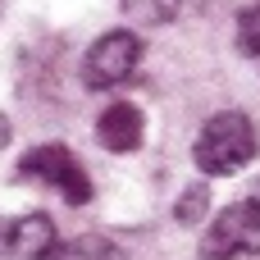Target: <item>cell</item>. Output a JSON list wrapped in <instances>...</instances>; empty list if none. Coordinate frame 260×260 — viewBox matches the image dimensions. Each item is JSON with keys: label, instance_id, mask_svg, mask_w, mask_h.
Segmentation results:
<instances>
[{"label": "cell", "instance_id": "cell-2", "mask_svg": "<svg viewBox=\"0 0 260 260\" xmlns=\"http://www.w3.org/2000/svg\"><path fill=\"white\" fill-rule=\"evenodd\" d=\"M238 256H260V178L210 219V229L201 238V260H238Z\"/></svg>", "mask_w": 260, "mask_h": 260}, {"label": "cell", "instance_id": "cell-11", "mask_svg": "<svg viewBox=\"0 0 260 260\" xmlns=\"http://www.w3.org/2000/svg\"><path fill=\"white\" fill-rule=\"evenodd\" d=\"M9 137H14V128H9V119H5V114H0V151H5V146H9Z\"/></svg>", "mask_w": 260, "mask_h": 260}, {"label": "cell", "instance_id": "cell-10", "mask_svg": "<svg viewBox=\"0 0 260 260\" xmlns=\"http://www.w3.org/2000/svg\"><path fill=\"white\" fill-rule=\"evenodd\" d=\"M206 206H210V192H206V187H187V192L178 197V206H174V219H178V224H201Z\"/></svg>", "mask_w": 260, "mask_h": 260}, {"label": "cell", "instance_id": "cell-8", "mask_svg": "<svg viewBox=\"0 0 260 260\" xmlns=\"http://www.w3.org/2000/svg\"><path fill=\"white\" fill-rule=\"evenodd\" d=\"M46 260H123V251H119L110 238H96V233H87V238L59 242V247H55Z\"/></svg>", "mask_w": 260, "mask_h": 260}, {"label": "cell", "instance_id": "cell-9", "mask_svg": "<svg viewBox=\"0 0 260 260\" xmlns=\"http://www.w3.org/2000/svg\"><path fill=\"white\" fill-rule=\"evenodd\" d=\"M238 46H242L247 59H256V69H260V5L242 9V18H238Z\"/></svg>", "mask_w": 260, "mask_h": 260}, {"label": "cell", "instance_id": "cell-12", "mask_svg": "<svg viewBox=\"0 0 260 260\" xmlns=\"http://www.w3.org/2000/svg\"><path fill=\"white\" fill-rule=\"evenodd\" d=\"M5 233H9V224H0V251H5Z\"/></svg>", "mask_w": 260, "mask_h": 260}, {"label": "cell", "instance_id": "cell-7", "mask_svg": "<svg viewBox=\"0 0 260 260\" xmlns=\"http://www.w3.org/2000/svg\"><path fill=\"white\" fill-rule=\"evenodd\" d=\"M206 5H210V0H119V9H123L133 23H151V27L178 23V18H187V14L206 9Z\"/></svg>", "mask_w": 260, "mask_h": 260}, {"label": "cell", "instance_id": "cell-1", "mask_svg": "<svg viewBox=\"0 0 260 260\" xmlns=\"http://www.w3.org/2000/svg\"><path fill=\"white\" fill-rule=\"evenodd\" d=\"M256 155V128L242 110H224V114H210L206 128L197 133V146H192V160L201 174L210 178H229L238 174L242 165H251Z\"/></svg>", "mask_w": 260, "mask_h": 260}, {"label": "cell", "instance_id": "cell-13", "mask_svg": "<svg viewBox=\"0 0 260 260\" xmlns=\"http://www.w3.org/2000/svg\"><path fill=\"white\" fill-rule=\"evenodd\" d=\"M0 5H5V0H0Z\"/></svg>", "mask_w": 260, "mask_h": 260}, {"label": "cell", "instance_id": "cell-4", "mask_svg": "<svg viewBox=\"0 0 260 260\" xmlns=\"http://www.w3.org/2000/svg\"><path fill=\"white\" fill-rule=\"evenodd\" d=\"M142 64V37L128 32V27H114L105 37L91 41V50L82 55V82L91 91H110V87H123Z\"/></svg>", "mask_w": 260, "mask_h": 260}, {"label": "cell", "instance_id": "cell-6", "mask_svg": "<svg viewBox=\"0 0 260 260\" xmlns=\"http://www.w3.org/2000/svg\"><path fill=\"white\" fill-rule=\"evenodd\" d=\"M55 247H59V238H55L50 215H23L5 233V251H14V256H23V260H46Z\"/></svg>", "mask_w": 260, "mask_h": 260}, {"label": "cell", "instance_id": "cell-5", "mask_svg": "<svg viewBox=\"0 0 260 260\" xmlns=\"http://www.w3.org/2000/svg\"><path fill=\"white\" fill-rule=\"evenodd\" d=\"M142 137H146V119H142V110H137L133 101H114V105L96 119V142H101L105 151H114V155L137 151Z\"/></svg>", "mask_w": 260, "mask_h": 260}, {"label": "cell", "instance_id": "cell-3", "mask_svg": "<svg viewBox=\"0 0 260 260\" xmlns=\"http://www.w3.org/2000/svg\"><path fill=\"white\" fill-rule=\"evenodd\" d=\"M18 178H27V183H41V187L59 192L69 206H87V201H91V178H87V169L78 165V155H73L64 142L32 146V151L18 160Z\"/></svg>", "mask_w": 260, "mask_h": 260}]
</instances>
